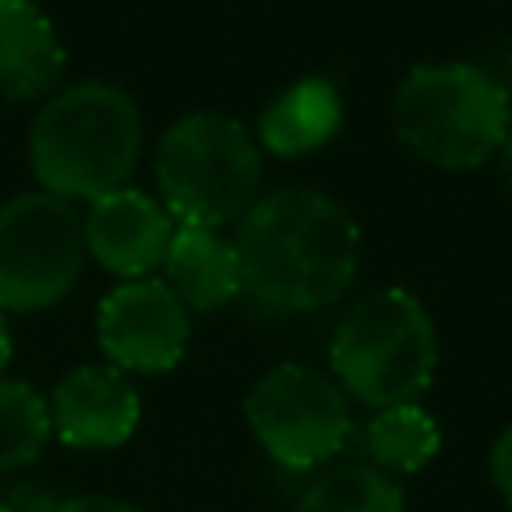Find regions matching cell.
Wrapping results in <instances>:
<instances>
[{
    "label": "cell",
    "mask_w": 512,
    "mask_h": 512,
    "mask_svg": "<svg viewBox=\"0 0 512 512\" xmlns=\"http://www.w3.org/2000/svg\"><path fill=\"white\" fill-rule=\"evenodd\" d=\"M396 136L436 168H480L512 128L504 84L476 64H420L392 96Z\"/></svg>",
    "instance_id": "cell-3"
},
{
    "label": "cell",
    "mask_w": 512,
    "mask_h": 512,
    "mask_svg": "<svg viewBox=\"0 0 512 512\" xmlns=\"http://www.w3.org/2000/svg\"><path fill=\"white\" fill-rule=\"evenodd\" d=\"M240 288L276 312H316L344 296L360 268V228L320 188H276L236 224Z\"/></svg>",
    "instance_id": "cell-1"
},
{
    "label": "cell",
    "mask_w": 512,
    "mask_h": 512,
    "mask_svg": "<svg viewBox=\"0 0 512 512\" xmlns=\"http://www.w3.org/2000/svg\"><path fill=\"white\" fill-rule=\"evenodd\" d=\"M332 380L364 408L416 404L436 376V324L408 288L360 296L332 332Z\"/></svg>",
    "instance_id": "cell-4"
},
{
    "label": "cell",
    "mask_w": 512,
    "mask_h": 512,
    "mask_svg": "<svg viewBox=\"0 0 512 512\" xmlns=\"http://www.w3.org/2000/svg\"><path fill=\"white\" fill-rule=\"evenodd\" d=\"M80 220L88 256L124 280L152 276L164 264L176 232V220L164 212V204L128 184L88 200V212Z\"/></svg>",
    "instance_id": "cell-9"
},
{
    "label": "cell",
    "mask_w": 512,
    "mask_h": 512,
    "mask_svg": "<svg viewBox=\"0 0 512 512\" xmlns=\"http://www.w3.org/2000/svg\"><path fill=\"white\" fill-rule=\"evenodd\" d=\"M244 416L260 448L292 472L328 464L352 432L344 388L328 372L304 364H276L264 372L244 400Z\"/></svg>",
    "instance_id": "cell-7"
},
{
    "label": "cell",
    "mask_w": 512,
    "mask_h": 512,
    "mask_svg": "<svg viewBox=\"0 0 512 512\" xmlns=\"http://www.w3.org/2000/svg\"><path fill=\"white\" fill-rule=\"evenodd\" d=\"M188 308L156 280H120L96 312V340L120 372H168L188 348Z\"/></svg>",
    "instance_id": "cell-8"
},
{
    "label": "cell",
    "mask_w": 512,
    "mask_h": 512,
    "mask_svg": "<svg viewBox=\"0 0 512 512\" xmlns=\"http://www.w3.org/2000/svg\"><path fill=\"white\" fill-rule=\"evenodd\" d=\"M144 144L136 100L108 80L56 88L28 132V160L44 192L60 200H96L128 184Z\"/></svg>",
    "instance_id": "cell-2"
},
{
    "label": "cell",
    "mask_w": 512,
    "mask_h": 512,
    "mask_svg": "<svg viewBox=\"0 0 512 512\" xmlns=\"http://www.w3.org/2000/svg\"><path fill=\"white\" fill-rule=\"evenodd\" d=\"M488 472H492L496 492H500V496H504V504L512 508V424L496 436L492 456H488Z\"/></svg>",
    "instance_id": "cell-17"
},
{
    "label": "cell",
    "mask_w": 512,
    "mask_h": 512,
    "mask_svg": "<svg viewBox=\"0 0 512 512\" xmlns=\"http://www.w3.org/2000/svg\"><path fill=\"white\" fill-rule=\"evenodd\" d=\"M500 172H504V184H508V192H512V128H508V136H504V144H500Z\"/></svg>",
    "instance_id": "cell-21"
},
{
    "label": "cell",
    "mask_w": 512,
    "mask_h": 512,
    "mask_svg": "<svg viewBox=\"0 0 512 512\" xmlns=\"http://www.w3.org/2000/svg\"><path fill=\"white\" fill-rule=\"evenodd\" d=\"M296 512H408L404 492L392 476H384L372 464H336L324 468L304 496L296 500Z\"/></svg>",
    "instance_id": "cell-15"
},
{
    "label": "cell",
    "mask_w": 512,
    "mask_h": 512,
    "mask_svg": "<svg viewBox=\"0 0 512 512\" xmlns=\"http://www.w3.org/2000/svg\"><path fill=\"white\" fill-rule=\"evenodd\" d=\"M52 512H140V508L112 496H68V500H56Z\"/></svg>",
    "instance_id": "cell-19"
},
{
    "label": "cell",
    "mask_w": 512,
    "mask_h": 512,
    "mask_svg": "<svg viewBox=\"0 0 512 512\" xmlns=\"http://www.w3.org/2000/svg\"><path fill=\"white\" fill-rule=\"evenodd\" d=\"M84 220L72 200L20 192L0 204V312L60 304L84 272Z\"/></svg>",
    "instance_id": "cell-6"
},
{
    "label": "cell",
    "mask_w": 512,
    "mask_h": 512,
    "mask_svg": "<svg viewBox=\"0 0 512 512\" xmlns=\"http://www.w3.org/2000/svg\"><path fill=\"white\" fill-rule=\"evenodd\" d=\"M12 360V328H8V312H0V372Z\"/></svg>",
    "instance_id": "cell-20"
},
{
    "label": "cell",
    "mask_w": 512,
    "mask_h": 512,
    "mask_svg": "<svg viewBox=\"0 0 512 512\" xmlns=\"http://www.w3.org/2000/svg\"><path fill=\"white\" fill-rule=\"evenodd\" d=\"M164 284L176 292V300L192 312L224 308L232 296H240V264L232 240H224L216 228H180L172 232L168 256H164Z\"/></svg>",
    "instance_id": "cell-12"
},
{
    "label": "cell",
    "mask_w": 512,
    "mask_h": 512,
    "mask_svg": "<svg viewBox=\"0 0 512 512\" xmlns=\"http://www.w3.org/2000/svg\"><path fill=\"white\" fill-rule=\"evenodd\" d=\"M260 180V144L224 112H188L156 144V184L180 228L240 220L260 200Z\"/></svg>",
    "instance_id": "cell-5"
},
{
    "label": "cell",
    "mask_w": 512,
    "mask_h": 512,
    "mask_svg": "<svg viewBox=\"0 0 512 512\" xmlns=\"http://www.w3.org/2000/svg\"><path fill=\"white\" fill-rule=\"evenodd\" d=\"M52 436L48 400L24 384L0 376V472L32 464Z\"/></svg>",
    "instance_id": "cell-16"
},
{
    "label": "cell",
    "mask_w": 512,
    "mask_h": 512,
    "mask_svg": "<svg viewBox=\"0 0 512 512\" xmlns=\"http://www.w3.org/2000/svg\"><path fill=\"white\" fill-rule=\"evenodd\" d=\"M48 416L68 448H116L140 424V392L112 364H80L56 380Z\"/></svg>",
    "instance_id": "cell-10"
},
{
    "label": "cell",
    "mask_w": 512,
    "mask_h": 512,
    "mask_svg": "<svg viewBox=\"0 0 512 512\" xmlns=\"http://www.w3.org/2000/svg\"><path fill=\"white\" fill-rule=\"evenodd\" d=\"M364 448L372 456V468H380L384 476H408L440 452V424L420 404H392L368 420Z\"/></svg>",
    "instance_id": "cell-14"
},
{
    "label": "cell",
    "mask_w": 512,
    "mask_h": 512,
    "mask_svg": "<svg viewBox=\"0 0 512 512\" xmlns=\"http://www.w3.org/2000/svg\"><path fill=\"white\" fill-rule=\"evenodd\" d=\"M0 504H4V512H52L56 496L40 484H16V488L0 492Z\"/></svg>",
    "instance_id": "cell-18"
},
{
    "label": "cell",
    "mask_w": 512,
    "mask_h": 512,
    "mask_svg": "<svg viewBox=\"0 0 512 512\" xmlns=\"http://www.w3.org/2000/svg\"><path fill=\"white\" fill-rule=\"evenodd\" d=\"M344 120V104L332 80L324 76H304L296 84H288L280 96H272V104L260 112V128H256V144L268 148L272 156H304L324 148Z\"/></svg>",
    "instance_id": "cell-13"
},
{
    "label": "cell",
    "mask_w": 512,
    "mask_h": 512,
    "mask_svg": "<svg viewBox=\"0 0 512 512\" xmlns=\"http://www.w3.org/2000/svg\"><path fill=\"white\" fill-rule=\"evenodd\" d=\"M0 512H4V504H0Z\"/></svg>",
    "instance_id": "cell-22"
},
{
    "label": "cell",
    "mask_w": 512,
    "mask_h": 512,
    "mask_svg": "<svg viewBox=\"0 0 512 512\" xmlns=\"http://www.w3.org/2000/svg\"><path fill=\"white\" fill-rule=\"evenodd\" d=\"M64 44L36 0H0V92L8 100L52 96L64 76Z\"/></svg>",
    "instance_id": "cell-11"
}]
</instances>
